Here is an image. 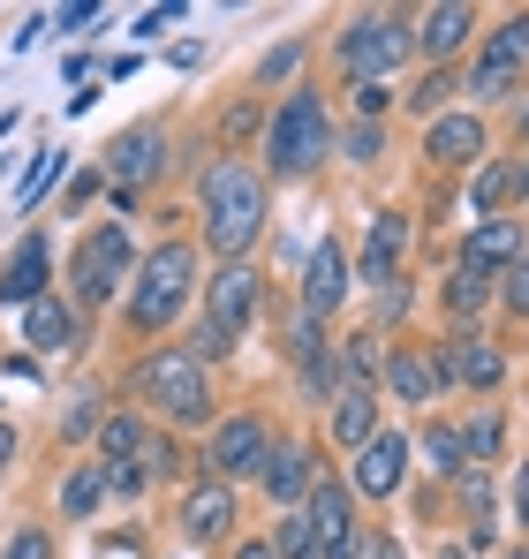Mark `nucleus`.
Wrapping results in <instances>:
<instances>
[{
  "instance_id": "obj_1",
  "label": "nucleus",
  "mask_w": 529,
  "mask_h": 559,
  "mask_svg": "<svg viewBox=\"0 0 529 559\" xmlns=\"http://www.w3.org/2000/svg\"><path fill=\"white\" fill-rule=\"evenodd\" d=\"M258 227H264V182L250 167L220 159V167L204 175V235H212V250L243 258V250L258 242Z\"/></svg>"
},
{
  "instance_id": "obj_2",
  "label": "nucleus",
  "mask_w": 529,
  "mask_h": 559,
  "mask_svg": "<svg viewBox=\"0 0 529 559\" xmlns=\"http://www.w3.org/2000/svg\"><path fill=\"white\" fill-rule=\"evenodd\" d=\"M189 280H197V250L189 242H160L144 265H137V287H129V325L137 333H167L189 302Z\"/></svg>"
},
{
  "instance_id": "obj_3",
  "label": "nucleus",
  "mask_w": 529,
  "mask_h": 559,
  "mask_svg": "<svg viewBox=\"0 0 529 559\" xmlns=\"http://www.w3.org/2000/svg\"><path fill=\"white\" fill-rule=\"evenodd\" d=\"M264 152H272L280 175H310V167L333 152V114H326V98H318V92H287V106L272 114Z\"/></svg>"
},
{
  "instance_id": "obj_4",
  "label": "nucleus",
  "mask_w": 529,
  "mask_h": 559,
  "mask_svg": "<svg viewBox=\"0 0 529 559\" xmlns=\"http://www.w3.org/2000/svg\"><path fill=\"white\" fill-rule=\"evenodd\" d=\"M137 385L160 401V416H175V424H197L204 408H212V393H204V364L189 356V348H160V356H144V371Z\"/></svg>"
},
{
  "instance_id": "obj_5",
  "label": "nucleus",
  "mask_w": 529,
  "mask_h": 559,
  "mask_svg": "<svg viewBox=\"0 0 529 559\" xmlns=\"http://www.w3.org/2000/svg\"><path fill=\"white\" fill-rule=\"evenodd\" d=\"M409 46H416V31H409V15H355V31L341 38V53H349L355 84H386L401 61H409Z\"/></svg>"
},
{
  "instance_id": "obj_6",
  "label": "nucleus",
  "mask_w": 529,
  "mask_h": 559,
  "mask_svg": "<svg viewBox=\"0 0 529 559\" xmlns=\"http://www.w3.org/2000/svg\"><path fill=\"white\" fill-rule=\"evenodd\" d=\"M522 61H529V15H507V31H492V46L477 53V69H469V92H484V98L515 92Z\"/></svg>"
},
{
  "instance_id": "obj_7",
  "label": "nucleus",
  "mask_w": 529,
  "mask_h": 559,
  "mask_svg": "<svg viewBox=\"0 0 529 559\" xmlns=\"http://www.w3.org/2000/svg\"><path fill=\"white\" fill-rule=\"evenodd\" d=\"M264 462H272L264 416H227V424L212 431V468H220V476H250V468L264 476Z\"/></svg>"
},
{
  "instance_id": "obj_8",
  "label": "nucleus",
  "mask_w": 529,
  "mask_h": 559,
  "mask_svg": "<svg viewBox=\"0 0 529 559\" xmlns=\"http://www.w3.org/2000/svg\"><path fill=\"white\" fill-rule=\"evenodd\" d=\"M121 273H129V235H121V227H98L84 250H77V287H84V302L114 295Z\"/></svg>"
},
{
  "instance_id": "obj_9",
  "label": "nucleus",
  "mask_w": 529,
  "mask_h": 559,
  "mask_svg": "<svg viewBox=\"0 0 529 559\" xmlns=\"http://www.w3.org/2000/svg\"><path fill=\"white\" fill-rule=\"evenodd\" d=\"M250 310H258V273H250V265H227V273L212 280V295H204V325L235 341Z\"/></svg>"
},
{
  "instance_id": "obj_10",
  "label": "nucleus",
  "mask_w": 529,
  "mask_h": 559,
  "mask_svg": "<svg viewBox=\"0 0 529 559\" xmlns=\"http://www.w3.org/2000/svg\"><path fill=\"white\" fill-rule=\"evenodd\" d=\"M401 476H409V439H401V431H378L371 447H355V484H363L371 499L401 491Z\"/></svg>"
},
{
  "instance_id": "obj_11",
  "label": "nucleus",
  "mask_w": 529,
  "mask_h": 559,
  "mask_svg": "<svg viewBox=\"0 0 529 559\" xmlns=\"http://www.w3.org/2000/svg\"><path fill=\"white\" fill-rule=\"evenodd\" d=\"M303 522H310L318 552H341V545H355V530H349V491H341L333 476H318V484H310V499H303Z\"/></svg>"
},
{
  "instance_id": "obj_12",
  "label": "nucleus",
  "mask_w": 529,
  "mask_h": 559,
  "mask_svg": "<svg viewBox=\"0 0 529 559\" xmlns=\"http://www.w3.org/2000/svg\"><path fill=\"white\" fill-rule=\"evenodd\" d=\"M341 295H349V258L333 242H318L310 250V273H303V318L318 325L326 310H341Z\"/></svg>"
},
{
  "instance_id": "obj_13",
  "label": "nucleus",
  "mask_w": 529,
  "mask_h": 559,
  "mask_svg": "<svg viewBox=\"0 0 529 559\" xmlns=\"http://www.w3.org/2000/svg\"><path fill=\"white\" fill-rule=\"evenodd\" d=\"M424 152H432L439 167H469V159L484 152V121H477V114H439L432 136H424Z\"/></svg>"
},
{
  "instance_id": "obj_14",
  "label": "nucleus",
  "mask_w": 529,
  "mask_h": 559,
  "mask_svg": "<svg viewBox=\"0 0 529 559\" xmlns=\"http://www.w3.org/2000/svg\"><path fill=\"white\" fill-rule=\"evenodd\" d=\"M38 295H46V242L23 235L15 258H8V273H0V302H23V310H31Z\"/></svg>"
},
{
  "instance_id": "obj_15",
  "label": "nucleus",
  "mask_w": 529,
  "mask_h": 559,
  "mask_svg": "<svg viewBox=\"0 0 529 559\" xmlns=\"http://www.w3.org/2000/svg\"><path fill=\"white\" fill-rule=\"evenodd\" d=\"M310 484H318V462H310V447H272V462H264V491H272L280 507L310 499Z\"/></svg>"
},
{
  "instance_id": "obj_16",
  "label": "nucleus",
  "mask_w": 529,
  "mask_h": 559,
  "mask_svg": "<svg viewBox=\"0 0 529 559\" xmlns=\"http://www.w3.org/2000/svg\"><path fill=\"white\" fill-rule=\"evenodd\" d=\"M515 258H522V227H515V219H484V227L469 235V258H461V265L492 280L499 265H515Z\"/></svg>"
},
{
  "instance_id": "obj_17",
  "label": "nucleus",
  "mask_w": 529,
  "mask_h": 559,
  "mask_svg": "<svg viewBox=\"0 0 529 559\" xmlns=\"http://www.w3.org/2000/svg\"><path fill=\"white\" fill-rule=\"evenodd\" d=\"M333 439L341 447H371L378 439V393L371 385H341L333 393Z\"/></svg>"
},
{
  "instance_id": "obj_18",
  "label": "nucleus",
  "mask_w": 529,
  "mask_h": 559,
  "mask_svg": "<svg viewBox=\"0 0 529 559\" xmlns=\"http://www.w3.org/2000/svg\"><path fill=\"white\" fill-rule=\"evenodd\" d=\"M23 341H31L38 356H61V348L77 341V310H69V302H46V295H38V302L23 310Z\"/></svg>"
},
{
  "instance_id": "obj_19",
  "label": "nucleus",
  "mask_w": 529,
  "mask_h": 559,
  "mask_svg": "<svg viewBox=\"0 0 529 559\" xmlns=\"http://www.w3.org/2000/svg\"><path fill=\"white\" fill-rule=\"evenodd\" d=\"M469 31H477V8H461V0H454V8H432V15H424L416 46H424L432 61H454V53L469 46Z\"/></svg>"
},
{
  "instance_id": "obj_20",
  "label": "nucleus",
  "mask_w": 529,
  "mask_h": 559,
  "mask_svg": "<svg viewBox=\"0 0 529 559\" xmlns=\"http://www.w3.org/2000/svg\"><path fill=\"white\" fill-rule=\"evenodd\" d=\"M432 364H439V385H454V378H469V385H499V348L477 341V333H469L454 356H432Z\"/></svg>"
},
{
  "instance_id": "obj_21",
  "label": "nucleus",
  "mask_w": 529,
  "mask_h": 559,
  "mask_svg": "<svg viewBox=\"0 0 529 559\" xmlns=\"http://www.w3.org/2000/svg\"><path fill=\"white\" fill-rule=\"evenodd\" d=\"M160 159H167V136H160V129H121V136H114V175H121V182L160 175Z\"/></svg>"
},
{
  "instance_id": "obj_22",
  "label": "nucleus",
  "mask_w": 529,
  "mask_h": 559,
  "mask_svg": "<svg viewBox=\"0 0 529 559\" xmlns=\"http://www.w3.org/2000/svg\"><path fill=\"white\" fill-rule=\"evenodd\" d=\"M227 514H235V491H227V484H197V491L181 499V530H189V537H220Z\"/></svg>"
},
{
  "instance_id": "obj_23",
  "label": "nucleus",
  "mask_w": 529,
  "mask_h": 559,
  "mask_svg": "<svg viewBox=\"0 0 529 559\" xmlns=\"http://www.w3.org/2000/svg\"><path fill=\"white\" fill-rule=\"evenodd\" d=\"M386 385H393L401 401L424 408V401L439 393V364H432V356H386Z\"/></svg>"
},
{
  "instance_id": "obj_24",
  "label": "nucleus",
  "mask_w": 529,
  "mask_h": 559,
  "mask_svg": "<svg viewBox=\"0 0 529 559\" xmlns=\"http://www.w3.org/2000/svg\"><path fill=\"white\" fill-rule=\"evenodd\" d=\"M295 356H303V385H310L318 401H326V393H341V356H333V348H318V333H310V325L295 333Z\"/></svg>"
},
{
  "instance_id": "obj_25",
  "label": "nucleus",
  "mask_w": 529,
  "mask_h": 559,
  "mask_svg": "<svg viewBox=\"0 0 529 559\" xmlns=\"http://www.w3.org/2000/svg\"><path fill=\"white\" fill-rule=\"evenodd\" d=\"M137 439H144V424H137V416L98 424V454H106V462H137Z\"/></svg>"
},
{
  "instance_id": "obj_26",
  "label": "nucleus",
  "mask_w": 529,
  "mask_h": 559,
  "mask_svg": "<svg viewBox=\"0 0 529 559\" xmlns=\"http://www.w3.org/2000/svg\"><path fill=\"white\" fill-rule=\"evenodd\" d=\"M54 182H61V152H38V167L23 175V189H15V204L31 212V204H38V197H46V189H54Z\"/></svg>"
},
{
  "instance_id": "obj_27",
  "label": "nucleus",
  "mask_w": 529,
  "mask_h": 559,
  "mask_svg": "<svg viewBox=\"0 0 529 559\" xmlns=\"http://www.w3.org/2000/svg\"><path fill=\"white\" fill-rule=\"evenodd\" d=\"M98 491H106V484H98V468H77V476H69V484H61V507H69V514H77V522H84L91 507H98Z\"/></svg>"
},
{
  "instance_id": "obj_28",
  "label": "nucleus",
  "mask_w": 529,
  "mask_h": 559,
  "mask_svg": "<svg viewBox=\"0 0 529 559\" xmlns=\"http://www.w3.org/2000/svg\"><path fill=\"white\" fill-rule=\"evenodd\" d=\"M499 439H507V431H499V416H477V424L461 431V454H477V462H499Z\"/></svg>"
},
{
  "instance_id": "obj_29",
  "label": "nucleus",
  "mask_w": 529,
  "mask_h": 559,
  "mask_svg": "<svg viewBox=\"0 0 529 559\" xmlns=\"http://www.w3.org/2000/svg\"><path fill=\"white\" fill-rule=\"evenodd\" d=\"M424 462H432V468H446V476L461 468V431H454V424H439V431H424Z\"/></svg>"
},
{
  "instance_id": "obj_30",
  "label": "nucleus",
  "mask_w": 529,
  "mask_h": 559,
  "mask_svg": "<svg viewBox=\"0 0 529 559\" xmlns=\"http://www.w3.org/2000/svg\"><path fill=\"white\" fill-rule=\"evenodd\" d=\"M484 295H492V280H484V273H469V265H461V273L446 280V302H454V310H477Z\"/></svg>"
},
{
  "instance_id": "obj_31",
  "label": "nucleus",
  "mask_w": 529,
  "mask_h": 559,
  "mask_svg": "<svg viewBox=\"0 0 529 559\" xmlns=\"http://www.w3.org/2000/svg\"><path fill=\"white\" fill-rule=\"evenodd\" d=\"M446 92H454V76H446V69H432V76H424V84H416V98H409V106H416V114H432V121H439Z\"/></svg>"
},
{
  "instance_id": "obj_32",
  "label": "nucleus",
  "mask_w": 529,
  "mask_h": 559,
  "mask_svg": "<svg viewBox=\"0 0 529 559\" xmlns=\"http://www.w3.org/2000/svg\"><path fill=\"white\" fill-rule=\"evenodd\" d=\"M349 371H355V378L386 371V356H378V341H371V333H355V341H349Z\"/></svg>"
},
{
  "instance_id": "obj_33",
  "label": "nucleus",
  "mask_w": 529,
  "mask_h": 559,
  "mask_svg": "<svg viewBox=\"0 0 529 559\" xmlns=\"http://www.w3.org/2000/svg\"><path fill=\"white\" fill-rule=\"evenodd\" d=\"M499 295H507V310H529V258H515V265H507Z\"/></svg>"
},
{
  "instance_id": "obj_34",
  "label": "nucleus",
  "mask_w": 529,
  "mask_h": 559,
  "mask_svg": "<svg viewBox=\"0 0 529 559\" xmlns=\"http://www.w3.org/2000/svg\"><path fill=\"white\" fill-rule=\"evenodd\" d=\"M310 545H318V537H310V522H303V514H295V522H280V552H310Z\"/></svg>"
},
{
  "instance_id": "obj_35",
  "label": "nucleus",
  "mask_w": 529,
  "mask_h": 559,
  "mask_svg": "<svg viewBox=\"0 0 529 559\" xmlns=\"http://www.w3.org/2000/svg\"><path fill=\"white\" fill-rule=\"evenodd\" d=\"M84 431H98V401H77V408H69V439H84Z\"/></svg>"
},
{
  "instance_id": "obj_36",
  "label": "nucleus",
  "mask_w": 529,
  "mask_h": 559,
  "mask_svg": "<svg viewBox=\"0 0 529 559\" xmlns=\"http://www.w3.org/2000/svg\"><path fill=\"white\" fill-rule=\"evenodd\" d=\"M8 559H54V545H46V537H38V530H23V537H15V545H8Z\"/></svg>"
},
{
  "instance_id": "obj_37",
  "label": "nucleus",
  "mask_w": 529,
  "mask_h": 559,
  "mask_svg": "<svg viewBox=\"0 0 529 559\" xmlns=\"http://www.w3.org/2000/svg\"><path fill=\"white\" fill-rule=\"evenodd\" d=\"M264 84H280V76H295V46H280V53H264V69H258Z\"/></svg>"
},
{
  "instance_id": "obj_38",
  "label": "nucleus",
  "mask_w": 529,
  "mask_h": 559,
  "mask_svg": "<svg viewBox=\"0 0 529 559\" xmlns=\"http://www.w3.org/2000/svg\"><path fill=\"white\" fill-rule=\"evenodd\" d=\"M355 106H363V114L378 121V114H386V84H355Z\"/></svg>"
},
{
  "instance_id": "obj_39",
  "label": "nucleus",
  "mask_w": 529,
  "mask_h": 559,
  "mask_svg": "<svg viewBox=\"0 0 529 559\" xmlns=\"http://www.w3.org/2000/svg\"><path fill=\"white\" fill-rule=\"evenodd\" d=\"M114 491H144V462H114Z\"/></svg>"
},
{
  "instance_id": "obj_40",
  "label": "nucleus",
  "mask_w": 529,
  "mask_h": 559,
  "mask_svg": "<svg viewBox=\"0 0 529 559\" xmlns=\"http://www.w3.org/2000/svg\"><path fill=\"white\" fill-rule=\"evenodd\" d=\"M515 522H529V468L515 476Z\"/></svg>"
},
{
  "instance_id": "obj_41",
  "label": "nucleus",
  "mask_w": 529,
  "mask_h": 559,
  "mask_svg": "<svg viewBox=\"0 0 529 559\" xmlns=\"http://www.w3.org/2000/svg\"><path fill=\"white\" fill-rule=\"evenodd\" d=\"M8 462H15V431L0 424V476H8Z\"/></svg>"
},
{
  "instance_id": "obj_42",
  "label": "nucleus",
  "mask_w": 529,
  "mask_h": 559,
  "mask_svg": "<svg viewBox=\"0 0 529 559\" xmlns=\"http://www.w3.org/2000/svg\"><path fill=\"white\" fill-rule=\"evenodd\" d=\"M235 559H280V552H272V545H243Z\"/></svg>"
},
{
  "instance_id": "obj_43",
  "label": "nucleus",
  "mask_w": 529,
  "mask_h": 559,
  "mask_svg": "<svg viewBox=\"0 0 529 559\" xmlns=\"http://www.w3.org/2000/svg\"><path fill=\"white\" fill-rule=\"evenodd\" d=\"M507 559H522V552H507Z\"/></svg>"
},
{
  "instance_id": "obj_44",
  "label": "nucleus",
  "mask_w": 529,
  "mask_h": 559,
  "mask_svg": "<svg viewBox=\"0 0 529 559\" xmlns=\"http://www.w3.org/2000/svg\"><path fill=\"white\" fill-rule=\"evenodd\" d=\"M522 129H529V114H522Z\"/></svg>"
}]
</instances>
